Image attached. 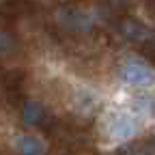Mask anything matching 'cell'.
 Segmentation results:
<instances>
[{"mask_svg": "<svg viewBox=\"0 0 155 155\" xmlns=\"http://www.w3.org/2000/svg\"><path fill=\"white\" fill-rule=\"evenodd\" d=\"M106 131L110 136V140L114 142H125V140H131L136 131H138V121L136 116L129 114V112H123V110H116V112H110L108 119H106Z\"/></svg>", "mask_w": 155, "mask_h": 155, "instance_id": "obj_2", "label": "cell"}, {"mask_svg": "<svg viewBox=\"0 0 155 155\" xmlns=\"http://www.w3.org/2000/svg\"><path fill=\"white\" fill-rule=\"evenodd\" d=\"M22 119L26 125H39L43 119H45V110L41 104H37V101H28L24 104L22 108Z\"/></svg>", "mask_w": 155, "mask_h": 155, "instance_id": "obj_4", "label": "cell"}, {"mask_svg": "<svg viewBox=\"0 0 155 155\" xmlns=\"http://www.w3.org/2000/svg\"><path fill=\"white\" fill-rule=\"evenodd\" d=\"M119 2H127V0H119Z\"/></svg>", "mask_w": 155, "mask_h": 155, "instance_id": "obj_6", "label": "cell"}, {"mask_svg": "<svg viewBox=\"0 0 155 155\" xmlns=\"http://www.w3.org/2000/svg\"><path fill=\"white\" fill-rule=\"evenodd\" d=\"M15 149H17V153H24V155H41L45 151V144L39 136L22 134L15 138Z\"/></svg>", "mask_w": 155, "mask_h": 155, "instance_id": "obj_3", "label": "cell"}, {"mask_svg": "<svg viewBox=\"0 0 155 155\" xmlns=\"http://www.w3.org/2000/svg\"><path fill=\"white\" fill-rule=\"evenodd\" d=\"M123 35H125L127 39H131V41H142V39L149 37V30H147L142 24L134 22V19H127V22L123 24Z\"/></svg>", "mask_w": 155, "mask_h": 155, "instance_id": "obj_5", "label": "cell"}, {"mask_svg": "<svg viewBox=\"0 0 155 155\" xmlns=\"http://www.w3.org/2000/svg\"><path fill=\"white\" fill-rule=\"evenodd\" d=\"M119 78L131 88H153L155 86V69L138 58H129L119 69Z\"/></svg>", "mask_w": 155, "mask_h": 155, "instance_id": "obj_1", "label": "cell"}]
</instances>
